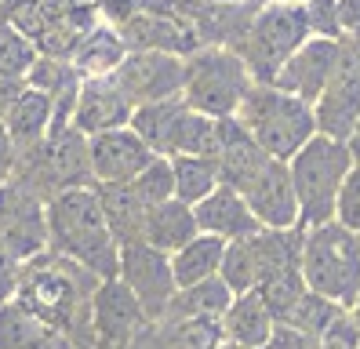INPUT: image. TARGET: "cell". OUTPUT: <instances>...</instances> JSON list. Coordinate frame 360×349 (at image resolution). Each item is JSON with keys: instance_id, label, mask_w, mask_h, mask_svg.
Listing matches in <instances>:
<instances>
[{"instance_id": "6da1fadb", "label": "cell", "mask_w": 360, "mask_h": 349, "mask_svg": "<svg viewBox=\"0 0 360 349\" xmlns=\"http://www.w3.org/2000/svg\"><path fill=\"white\" fill-rule=\"evenodd\" d=\"M98 288V277L88 273L80 262L40 251L30 262H22L15 284V302H22L30 313L70 335L80 349L91 345V295Z\"/></svg>"}, {"instance_id": "7a4b0ae2", "label": "cell", "mask_w": 360, "mask_h": 349, "mask_svg": "<svg viewBox=\"0 0 360 349\" xmlns=\"http://www.w3.org/2000/svg\"><path fill=\"white\" fill-rule=\"evenodd\" d=\"M48 248L80 262L98 280L117 277L120 244L105 222L95 186H70L48 196Z\"/></svg>"}, {"instance_id": "3957f363", "label": "cell", "mask_w": 360, "mask_h": 349, "mask_svg": "<svg viewBox=\"0 0 360 349\" xmlns=\"http://www.w3.org/2000/svg\"><path fill=\"white\" fill-rule=\"evenodd\" d=\"M237 117L248 135L255 139L273 160H291L316 135V109L313 102L284 91L277 84H251Z\"/></svg>"}, {"instance_id": "277c9868", "label": "cell", "mask_w": 360, "mask_h": 349, "mask_svg": "<svg viewBox=\"0 0 360 349\" xmlns=\"http://www.w3.org/2000/svg\"><path fill=\"white\" fill-rule=\"evenodd\" d=\"M299 269L306 288L346 305L360 291V233L346 229L342 222H321L302 229Z\"/></svg>"}, {"instance_id": "5b68a950", "label": "cell", "mask_w": 360, "mask_h": 349, "mask_svg": "<svg viewBox=\"0 0 360 349\" xmlns=\"http://www.w3.org/2000/svg\"><path fill=\"white\" fill-rule=\"evenodd\" d=\"M353 164H356L353 146L335 139V135H324V131H316V135L288 160L295 196H299V211H302V229L335 218L338 189H342Z\"/></svg>"}, {"instance_id": "8992f818", "label": "cell", "mask_w": 360, "mask_h": 349, "mask_svg": "<svg viewBox=\"0 0 360 349\" xmlns=\"http://www.w3.org/2000/svg\"><path fill=\"white\" fill-rule=\"evenodd\" d=\"M251 84L248 62L226 44H200L182 58V102L207 117H233Z\"/></svg>"}, {"instance_id": "52a82bcc", "label": "cell", "mask_w": 360, "mask_h": 349, "mask_svg": "<svg viewBox=\"0 0 360 349\" xmlns=\"http://www.w3.org/2000/svg\"><path fill=\"white\" fill-rule=\"evenodd\" d=\"M309 22L302 4H284V0H262L251 15L244 37L233 44L237 55L248 62L251 77L259 84H273L281 65L309 40Z\"/></svg>"}, {"instance_id": "ba28073f", "label": "cell", "mask_w": 360, "mask_h": 349, "mask_svg": "<svg viewBox=\"0 0 360 349\" xmlns=\"http://www.w3.org/2000/svg\"><path fill=\"white\" fill-rule=\"evenodd\" d=\"M302 229H259L251 236L229 240L222 258V280L233 291H255L259 284L288 266H299Z\"/></svg>"}, {"instance_id": "9c48e42d", "label": "cell", "mask_w": 360, "mask_h": 349, "mask_svg": "<svg viewBox=\"0 0 360 349\" xmlns=\"http://www.w3.org/2000/svg\"><path fill=\"white\" fill-rule=\"evenodd\" d=\"M0 248L15 262L48 251V196L22 179L0 182Z\"/></svg>"}, {"instance_id": "30bf717a", "label": "cell", "mask_w": 360, "mask_h": 349, "mask_svg": "<svg viewBox=\"0 0 360 349\" xmlns=\"http://www.w3.org/2000/svg\"><path fill=\"white\" fill-rule=\"evenodd\" d=\"M153 320L120 277L98 280L91 295V345L88 349H131Z\"/></svg>"}, {"instance_id": "8fae6325", "label": "cell", "mask_w": 360, "mask_h": 349, "mask_svg": "<svg viewBox=\"0 0 360 349\" xmlns=\"http://www.w3.org/2000/svg\"><path fill=\"white\" fill-rule=\"evenodd\" d=\"M117 277L128 284L131 295L142 302L146 317H150L153 324H160L164 313H167V305H172V298H175V291H179V280H175V269H172V255L150 248L146 240L124 244Z\"/></svg>"}, {"instance_id": "7c38bea8", "label": "cell", "mask_w": 360, "mask_h": 349, "mask_svg": "<svg viewBox=\"0 0 360 349\" xmlns=\"http://www.w3.org/2000/svg\"><path fill=\"white\" fill-rule=\"evenodd\" d=\"M316 131L349 142L360 120V37L338 40V65L328 91L316 99Z\"/></svg>"}, {"instance_id": "4fadbf2b", "label": "cell", "mask_w": 360, "mask_h": 349, "mask_svg": "<svg viewBox=\"0 0 360 349\" xmlns=\"http://www.w3.org/2000/svg\"><path fill=\"white\" fill-rule=\"evenodd\" d=\"M182 58L175 51H128L117 65V87L128 95L131 106L146 102H164V99H179L182 95Z\"/></svg>"}, {"instance_id": "5bb4252c", "label": "cell", "mask_w": 360, "mask_h": 349, "mask_svg": "<svg viewBox=\"0 0 360 349\" xmlns=\"http://www.w3.org/2000/svg\"><path fill=\"white\" fill-rule=\"evenodd\" d=\"M131 113H135V106L117 87L113 77H84L73 95V106H70V124L80 135L95 139L102 131L128 127Z\"/></svg>"}, {"instance_id": "9a60e30c", "label": "cell", "mask_w": 360, "mask_h": 349, "mask_svg": "<svg viewBox=\"0 0 360 349\" xmlns=\"http://www.w3.org/2000/svg\"><path fill=\"white\" fill-rule=\"evenodd\" d=\"M244 201L251 204L262 229H302V211H299V196H295L288 160H269L248 182Z\"/></svg>"}, {"instance_id": "2e32d148", "label": "cell", "mask_w": 360, "mask_h": 349, "mask_svg": "<svg viewBox=\"0 0 360 349\" xmlns=\"http://www.w3.org/2000/svg\"><path fill=\"white\" fill-rule=\"evenodd\" d=\"M88 149H91V182H95V186L131 182L135 174L157 157V153L135 135L131 124H128V127L102 131V135L88 139Z\"/></svg>"}, {"instance_id": "e0dca14e", "label": "cell", "mask_w": 360, "mask_h": 349, "mask_svg": "<svg viewBox=\"0 0 360 349\" xmlns=\"http://www.w3.org/2000/svg\"><path fill=\"white\" fill-rule=\"evenodd\" d=\"M335 65H338V40L309 37L302 48L281 65V73L273 77V84L316 106V99L328 91V84L335 77Z\"/></svg>"}, {"instance_id": "ac0fdd59", "label": "cell", "mask_w": 360, "mask_h": 349, "mask_svg": "<svg viewBox=\"0 0 360 349\" xmlns=\"http://www.w3.org/2000/svg\"><path fill=\"white\" fill-rule=\"evenodd\" d=\"M197 211V226L200 233H211V236H219V240H240V236H251V233H259V218L255 211H251V204L244 201V193L240 189H233V186H219L215 193H207L200 204H193Z\"/></svg>"}, {"instance_id": "d6986e66", "label": "cell", "mask_w": 360, "mask_h": 349, "mask_svg": "<svg viewBox=\"0 0 360 349\" xmlns=\"http://www.w3.org/2000/svg\"><path fill=\"white\" fill-rule=\"evenodd\" d=\"M219 179L233 189H248V182L273 160L269 153L248 135V127L237 120V117H222V142H219Z\"/></svg>"}, {"instance_id": "ffe728a7", "label": "cell", "mask_w": 360, "mask_h": 349, "mask_svg": "<svg viewBox=\"0 0 360 349\" xmlns=\"http://www.w3.org/2000/svg\"><path fill=\"white\" fill-rule=\"evenodd\" d=\"M0 349H80L70 335L30 313L22 302H0Z\"/></svg>"}, {"instance_id": "44dd1931", "label": "cell", "mask_w": 360, "mask_h": 349, "mask_svg": "<svg viewBox=\"0 0 360 349\" xmlns=\"http://www.w3.org/2000/svg\"><path fill=\"white\" fill-rule=\"evenodd\" d=\"M222 338L240 345V349H266L273 331H277V317L269 313L259 291H240L233 295L229 310L222 313Z\"/></svg>"}, {"instance_id": "7402d4cb", "label": "cell", "mask_w": 360, "mask_h": 349, "mask_svg": "<svg viewBox=\"0 0 360 349\" xmlns=\"http://www.w3.org/2000/svg\"><path fill=\"white\" fill-rule=\"evenodd\" d=\"M128 40H124V33L117 26H110V22H95V26H88L77 44H73V51H70V62H73V70L80 77H113L117 73V65L128 58Z\"/></svg>"}, {"instance_id": "603a6c76", "label": "cell", "mask_w": 360, "mask_h": 349, "mask_svg": "<svg viewBox=\"0 0 360 349\" xmlns=\"http://www.w3.org/2000/svg\"><path fill=\"white\" fill-rule=\"evenodd\" d=\"M58 120V109H55V99L44 95L40 87H30L26 84V91L15 99V106L8 109V117H4V127H8V135L11 142L18 146V153L30 149V146H40L48 135H51V127Z\"/></svg>"}, {"instance_id": "cb8c5ba5", "label": "cell", "mask_w": 360, "mask_h": 349, "mask_svg": "<svg viewBox=\"0 0 360 349\" xmlns=\"http://www.w3.org/2000/svg\"><path fill=\"white\" fill-rule=\"evenodd\" d=\"M200 233L197 226V211L193 204L179 201V196H172V201H164L157 208L146 211V229H142V240L150 248L164 251V255H175L182 244H189Z\"/></svg>"}, {"instance_id": "d4e9b609", "label": "cell", "mask_w": 360, "mask_h": 349, "mask_svg": "<svg viewBox=\"0 0 360 349\" xmlns=\"http://www.w3.org/2000/svg\"><path fill=\"white\" fill-rule=\"evenodd\" d=\"M98 201H102V211H105V222H110L117 244H135L142 240V229H146V208L142 196L131 189V182H120V186H95Z\"/></svg>"}, {"instance_id": "484cf974", "label": "cell", "mask_w": 360, "mask_h": 349, "mask_svg": "<svg viewBox=\"0 0 360 349\" xmlns=\"http://www.w3.org/2000/svg\"><path fill=\"white\" fill-rule=\"evenodd\" d=\"M233 291L222 277H211L200 284H189V288H179L172 305H167L164 320H186V317H204V320H222V313L229 310Z\"/></svg>"}, {"instance_id": "4316f807", "label": "cell", "mask_w": 360, "mask_h": 349, "mask_svg": "<svg viewBox=\"0 0 360 349\" xmlns=\"http://www.w3.org/2000/svg\"><path fill=\"white\" fill-rule=\"evenodd\" d=\"M182 109H186L182 95L179 99H164V102L135 106L131 127H135V135L157 153V157H172V142H175V127H179Z\"/></svg>"}, {"instance_id": "83f0119b", "label": "cell", "mask_w": 360, "mask_h": 349, "mask_svg": "<svg viewBox=\"0 0 360 349\" xmlns=\"http://www.w3.org/2000/svg\"><path fill=\"white\" fill-rule=\"evenodd\" d=\"M222 258H226V240L211 236V233H197L189 244H182L172 255V269L179 288H189V284H200L222 273Z\"/></svg>"}, {"instance_id": "f1b7e54d", "label": "cell", "mask_w": 360, "mask_h": 349, "mask_svg": "<svg viewBox=\"0 0 360 349\" xmlns=\"http://www.w3.org/2000/svg\"><path fill=\"white\" fill-rule=\"evenodd\" d=\"M172 171H175V196L186 204H200L207 193H215L222 186L215 157H189V153H179V157H172Z\"/></svg>"}, {"instance_id": "f546056e", "label": "cell", "mask_w": 360, "mask_h": 349, "mask_svg": "<svg viewBox=\"0 0 360 349\" xmlns=\"http://www.w3.org/2000/svg\"><path fill=\"white\" fill-rule=\"evenodd\" d=\"M160 349H219L222 324L204 320V317H186V320H160Z\"/></svg>"}, {"instance_id": "4dcf8cb0", "label": "cell", "mask_w": 360, "mask_h": 349, "mask_svg": "<svg viewBox=\"0 0 360 349\" xmlns=\"http://www.w3.org/2000/svg\"><path fill=\"white\" fill-rule=\"evenodd\" d=\"M255 291H259L262 302L269 305V313L277 317V324H284L288 313L299 305V298H302L309 288H306V280H302V269H299V266H288V269H281V273L266 277Z\"/></svg>"}, {"instance_id": "1f68e13d", "label": "cell", "mask_w": 360, "mask_h": 349, "mask_svg": "<svg viewBox=\"0 0 360 349\" xmlns=\"http://www.w3.org/2000/svg\"><path fill=\"white\" fill-rule=\"evenodd\" d=\"M37 58H40L37 44L11 22H0V77H26Z\"/></svg>"}, {"instance_id": "d6a6232c", "label": "cell", "mask_w": 360, "mask_h": 349, "mask_svg": "<svg viewBox=\"0 0 360 349\" xmlns=\"http://www.w3.org/2000/svg\"><path fill=\"white\" fill-rule=\"evenodd\" d=\"M131 189L142 196L146 208H157V204H164V201H172V196H175L172 157H153V160L131 179Z\"/></svg>"}, {"instance_id": "836d02e7", "label": "cell", "mask_w": 360, "mask_h": 349, "mask_svg": "<svg viewBox=\"0 0 360 349\" xmlns=\"http://www.w3.org/2000/svg\"><path fill=\"white\" fill-rule=\"evenodd\" d=\"M342 310H346V305H338V302L316 295V291H306V295L299 298V305L288 313L284 324L299 327V331H306V335H313V338H321V331H324V327H328L338 313H342Z\"/></svg>"}, {"instance_id": "e575fe53", "label": "cell", "mask_w": 360, "mask_h": 349, "mask_svg": "<svg viewBox=\"0 0 360 349\" xmlns=\"http://www.w3.org/2000/svg\"><path fill=\"white\" fill-rule=\"evenodd\" d=\"M335 222H342L346 229L360 233V157L349 167L342 189H338V204H335Z\"/></svg>"}, {"instance_id": "d590c367", "label": "cell", "mask_w": 360, "mask_h": 349, "mask_svg": "<svg viewBox=\"0 0 360 349\" xmlns=\"http://www.w3.org/2000/svg\"><path fill=\"white\" fill-rule=\"evenodd\" d=\"M302 11H306V22H309L313 37L342 40V30H338V0H306Z\"/></svg>"}, {"instance_id": "8d00e7d4", "label": "cell", "mask_w": 360, "mask_h": 349, "mask_svg": "<svg viewBox=\"0 0 360 349\" xmlns=\"http://www.w3.org/2000/svg\"><path fill=\"white\" fill-rule=\"evenodd\" d=\"M316 342H321V349H360V327L349 317V310L338 313L321 331V338H316Z\"/></svg>"}, {"instance_id": "74e56055", "label": "cell", "mask_w": 360, "mask_h": 349, "mask_svg": "<svg viewBox=\"0 0 360 349\" xmlns=\"http://www.w3.org/2000/svg\"><path fill=\"white\" fill-rule=\"evenodd\" d=\"M146 8V0H95V11L102 22H110V26H124V22H131L139 11Z\"/></svg>"}, {"instance_id": "f35d334b", "label": "cell", "mask_w": 360, "mask_h": 349, "mask_svg": "<svg viewBox=\"0 0 360 349\" xmlns=\"http://www.w3.org/2000/svg\"><path fill=\"white\" fill-rule=\"evenodd\" d=\"M18 269H22V262H15L4 248H0V302L15 298V284H18Z\"/></svg>"}, {"instance_id": "ab89813d", "label": "cell", "mask_w": 360, "mask_h": 349, "mask_svg": "<svg viewBox=\"0 0 360 349\" xmlns=\"http://www.w3.org/2000/svg\"><path fill=\"white\" fill-rule=\"evenodd\" d=\"M338 30L342 37H360V0H338Z\"/></svg>"}, {"instance_id": "60d3db41", "label": "cell", "mask_w": 360, "mask_h": 349, "mask_svg": "<svg viewBox=\"0 0 360 349\" xmlns=\"http://www.w3.org/2000/svg\"><path fill=\"white\" fill-rule=\"evenodd\" d=\"M26 91V77H0V124H4L8 109L15 106V99Z\"/></svg>"}, {"instance_id": "b9f144b4", "label": "cell", "mask_w": 360, "mask_h": 349, "mask_svg": "<svg viewBox=\"0 0 360 349\" xmlns=\"http://www.w3.org/2000/svg\"><path fill=\"white\" fill-rule=\"evenodd\" d=\"M15 164H18V146L11 142V135H8V127L0 124V182H4V179H11V171H15Z\"/></svg>"}, {"instance_id": "7bdbcfd3", "label": "cell", "mask_w": 360, "mask_h": 349, "mask_svg": "<svg viewBox=\"0 0 360 349\" xmlns=\"http://www.w3.org/2000/svg\"><path fill=\"white\" fill-rule=\"evenodd\" d=\"M349 146H353V157H360V120H356L353 135H349Z\"/></svg>"}, {"instance_id": "ee69618b", "label": "cell", "mask_w": 360, "mask_h": 349, "mask_svg": "<svg viewBox=\"0 0 360 349\" xmlns=\"http://www.w3.org/2000/svg\"><path fill=\"white\" fill-rule=\"evenodd\" d=\"M349 317L356 320V327H360V291H356V298L349 302Z\"/></svg>"}, {"instance_id": "f6af8a7d", "label": "cell", "mask_w": 360, "mask_h": 349, "mask_svg": "<svg viewBox=\"0 0 360 349\" xmlns=\"http://www.w3.org/2000/svg\"><path fill=\"white\" fill-rule=\"evenodd\" d=\"M219 349H240V345H233V342H222V345H219Z\"/></svg>"}, {"instance_id": "bcb514c9", "label": "cell", "mask_w": 360, "mask_h": 349, "mask_svg": "<svg viewBox=\"0 0 360 349\" xmlns=\"http://www.w3.org/2000/svg\"><path fill=\"white\" fill-rule=\"evenodd\" d=\"M284 4H306V0H284Z\"/></svg>"}]
</instances>
